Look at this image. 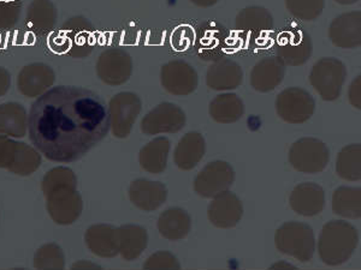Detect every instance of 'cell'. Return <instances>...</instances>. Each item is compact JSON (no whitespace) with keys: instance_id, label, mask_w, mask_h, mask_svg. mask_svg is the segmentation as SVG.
<instances>
[{"instance_id":"cell-1","label":"cell","mask_w":361,"mask_h":270,"mask_svg":"<svg viewBox=\"0 0 361 270\" xmlns=\"http://www.w3.org/2000/svg\"><path fill=\"white\" fill-rule=\"evenodd\" d=\"M28 129L34 146L47 159L73 162L106 137V103L93 90L54 86L32 105Z\"/></svg>"},{"instance_id":"cell-2","label":"cell","mask_w":361,"mask_h":270,"mask_svg":"<svg viewBox=\"0 0 361 270\" xmlns=\"http://www.w3.org/2000/svg\"><path fill=\"white\" fill-rule=\"evenodd\" d=\"M359 244V234L353 225L345 221L325 224L318 240L319 257L325 264L336 266L352 257Z\"/></svg>"},{"instance_id":"cell-3","label":"cell","mask_w":361,"mask_h":270,"mask_svg":"<svg viewBox=\"0 0 361 270\" xmlns=\"http://www.w3.org/2000/svg\"><path fill=\"white\" fill-rule=\"evenodd\" d=\"M279 252L292 256L300 262H310L316 251V238L311 226L289 221L281 226L275 234Z\"/></svg>"},{"instance_id":"cell-4","label":"cell","mask_w":361,"mask_h":270,"mask_svg":"<svg viewBox=\"0 0 361 270\" xmlns=\"http://www.w3.org/2000/svg\"><path fill=\"white\" fill-rule=\"evenodd\" d=\"M347 69L337 58H322L313 65L310 83L324 101H335L340 98L345 86Z\"/></svg>"},{"instance_id":"cell-5","label":"cell","mask_w":361,"mask_h":270,"mask_svg":"<svg viewBox=\"0 0 361 270\" xmlns=\"http://www.w3.org/2000/svg\"><path fill=\"white\" fill-rule=\"evenodd\" d=\"M288 158L298 172L316 174L323 172L328 166L330 152L328 146L320 139L304 137L293 144Z\"/></svg>"},{"instance_id":"cell-6","label":"cell","mask_w":361,"mask_h":270,"mask_svg":"<svg viewBox=\"0 0 361 270\" xmlns=\"http://www.w3.org/2000/svg\"><path fill=\"white\" fill-rule=\"evenodd\" d=\"M316 101L307 90L292 86L279 93L276 98V112L288 124L300 125L312 118Z\"/></svg>"},{"instance_id":"cell-7","label":"cell","mask_w":361,"mask_h":270,"mask_svg":"<svg viewBox=\"0 0 361 270\" xmlns=\"http://www.w3.org/2000/svg\"><path fill=\"white\" fill-rule=\"evenodd\" d=\"M141 100L134 93H119L109 105V122L112 134L124 139L132 131L133 125L141 112Z\"/></svg>"},{"instance_id":"cell-8","label":"cell","mask_w":361,"mask_h":270,"mask_svg":"<svg viewBox=\"0 0 361 270\" xmlns=\"http://www.w3.org/2000/svg\"><path fill=\"white\" fill-rule=\"evenodd\" d=\"M185 111L180 106L160 103L141 120V131L147 136L176 134L185 127Z\"/></svg>"},{"instance_id":"cell-9","label":"cell","mask_w":361,"mask_h":270,"mask_svg":"<svg viewBox=\"0 0 361 270\" xmlns=\"http://www.w3.org/2000/svg\"><path fill=\"white\" fill-rule=\"evenodd\" d=\"M234 168L226 161H214L206 165L194 180V191L204 198H214L228 191L234 184Z\"/></svg>"},{"instance_id":"cell-10","label":"cell","mask_w":361,"mask_h":270,"mask_svg":"<svg viewBox=\"0 0 361 270\" xmlns=\"http://www.w3.org/2000/svg\"><path fill=\"white\" fill-rule=\"evenodd\" d=\"M160 82L169 94L188 96L197 90L199 78L190 64L183 60H173L161 66Z\"/></svg>"},{"instance_id":"cell-11","label":"cell","mask_w":361,"mask_h":270,"mask_svg":"<svg viewBox=\"0 0 361 270\" xmlns=\"http://www.w3.org/2000/svg\"><path fill=\"white\" fill-rule=\"evenodd\" d=\"M312 51V39L305 30L289 29L277 37V54L286 65H304Z\"/></svg>"},{"instance_id":"cell-12","label":"cell","mask_w":361,"mask_h":270,"mask_svg":"<svg viewBox=\"0 0 361 270\" xmlns=\"http://www.w3.org/2000/svg\"><path fill=\"white\" fill-rule=\"evenodd\" d=\"M207 217L217 229H233L243 219V202L229 190L224 191L214 197L207 209Z\"/></svg>"},{"instance_id":"cell-13","label":"cell","mask_w":361,"mask_h":270,"mask_svg":"<svg viewBox=\"0 0 361 270\" xmlns=\"http://www.w3.org/2000/svg\"><path fill=\"white\" fill-rule=\"evenodd\" d=\"M132 72V58L122 49H109L100 56L98 74L107 84H123L130 78Z\"/></svg>"},{"instance_id":"cell-14","label":"cell","mask_w":361,"mask_h":270,"mask_svg":"<svg viewBox=\"0 0 361 270\" xmlns=\"http://www.w3.org/2000/svg\"><path fill=\"white\" fill-rule=\"evenodd\" d=\"M329 39L338 49H359L361 45L360 11L336 17L329 27Z\"/></svg>"},{"instance_id":"cell-15","label":"cell","mask_w":361,"mask_h":270,"mask_svg":"<svg viewBox=\"0 0 361 270\" xmlns=\"http://www.w3.org/2000/svg\"><path fill=\"white\" fill-rule=\"evenodd\" d=\"M286 76V64L279 57L264 58L250 72V86L259 93L275 90Z\"/></svg>"},{"instance_id":"cell-16","label":"cell","mask_w":361,"mask_h":270,"mask_svg":"<svg viewBox=\"0 0 361 270\" xmlns=\"http://www.w3.org/2000/svg\"><path fill=\"white\" fill-rule=\"evenodd\" d=\"M129 197L133 205L144 212H154L164 205L168 198V190L159 181L137 179L129 188Z\"/></svg>"},{"instance_id":"cell-17","label":"cell","mask_w":361,"mask_h":270,"mask_svg":"<svg viewBox=\"0 0 361 270\" xmlns=\"http://www.w3.org/2000/svg\"><path fill=\"white\" fill-rule=\"evenodd\" d=\"M289 205L296 214L302 217L318 215L324 209V190L320 185L310 181L299 184L289 197Z\"/></svg>"},{"instance_id":"cell-18","label":"cell","mask_w":361,"mask_h":270,"mask_svg":"<svg viewBox=\"0 0 361 270\" xmlns=\"http://www.w3.org/2000/svg\"><path fill=\"white\" fill-rule=\"evenodd\" d=\"M243 71L238 63L231 59H222L209 65L206 74V84L212 90L229 91L241 86Z\"/></svg>"},{"instance_id":"cell-19","label":"cell","mask_w":361,"mask_h":270,"mask_svg":"<svg viewBox=\"0 0 361 270\" xmlns=\"http://www.w3.org/2000/svg\"><path fill=\"white\" fill-rule=\"evenodd\" d=\"M205 139L199 132H188L180 139L173 153V161L182 171L197 167L205 155Z\"/></svg>"},{"instance_id":"cell-20","label":"cell","mask_w":361,"mask_h":270,"mask_svg":"<svg viewBox=\"0 0 361 270\" xmlns=\"http://www.w3.org/2000/svg\"><path fill=\"white\" fill-rule=\"evenodd\" d=\"M157 227L160 236L171 242H178L185 239L192 229V217L185 209L169 208L160 214Z\"/></svg>"},{"instance_id":"cell-21","label":"cell","mask_w":361,"mask_h":270,"mask_svg":"<svg viewBox=\"0 0 361 270\" xmlns=\"http://www.w3.org/2000/svg\"><path fill=\"white\" fill-rule=\"evenodd\" d=\"M235 27L243 33L259 37L274 28V17L263 6H248L238 13Z\"/></svg>"},{"instance_id":"cell-22","label":"cell","mask_w":361,"mask_h":270,"mask_svg":"<svg viewBox=\"0 0 361 270\" xmlns=\"http://www.w3.org/2000/svg\"><path fill=\"white\" fill-rule=\"evenodd\" d=\"M171 143L166 137H156L149 143L146 144L140 152V166L145 171L152 174L164 172L168 166L169 153Z\"/></svg>"},{"instance_id":"cell-23","label":"cell","mask_w":361,"mask_h":270,"mask_svg":"<svg viewBox=\"0 0 361 270\" xmlns=\"http://www.w3.org/2000/svg\"><path fill=\"white\" fill-rule=\"evenodd\" d=\"M209 115L218 124H233L243 118L245 105L241 98L234 93L216 96L209 103Z\"/></svg>"},{"instance_id":"cell-24","label":"cell","mask_w":361,"mask_h":270,"mask_svg":"<svg viewBox=\"0 0 361 270\" xmlns=\"http://www.w3.org/2000/svg\"><path fill=\"white\" fill-rule=\"evenodd\" d=\"M119 252L127 261L139 257L147 248V231L141 226L128 225L118 229Z\"/></svg>"},{"instance_id":"cell-25","label":"cell","mask_w":361,"mask_h":270,"mask_svg":"<svg viewBox=\"0 0 361 270\" xmlns=\"http://www.w3.org/2000/svg\"><path fill=\"white\" fill-rule=\"evenodd\" d=\"M334 213L345 219L357 220L361 217V188L341 186L333 195Z\"/></svg>"},{"instance_id":"cell-26","label":"cell","mask_w":361,"mask_h":270,"mask_svg":"<svg viewBox=\"0 0 361 270\" xmlns=\"http://www.w3.org/2000/svg\"><path fill=\"white\" fill-rule=\"evenodd\" d=\"M336 173L342 179L359 181L361 179V146L349 144L337 156Z\"/></svg>"},{"instance_id":"cell-27","label":"cell","mask_w":361,"mask_h":270,"mask_svg":"<svg viewBox=\"0 0 361 270\" xmlns=\"http://www.w3.org/2000/svg\"><path fill=\"white\" fill-rule=\"evenodd\" d=\"M286 6L298 20L316 21L324 10L325 0H286Z\"/></svg>"},{"instance_id":"cell-28","label":"cell","mask_w":361,"mask_h":270,"mask_svg":"<svg viewBox=\"0 0 361 270\" xmlns=\"http://www.w3.org/2000/svg\"><path fill=\"white\" fill-rule=\"evenodd\" d=\"M194 40H195V32H194L193 27L189 25H182L173 29L171 37H170V44H171L173 51L185 52L194 45Z\"/></svg>"},{"instance_id":"cell-29","label":"cell","mask_w":361,"mask_h":270,"mask_svg":"<svg viewBox=\"0 0 361 270\" xmlns=\"http://www.w3.org/2000/svg\"><path fill=\"white\" fill-rule=\"evenodd\" d=\"M144 269H180V264L176 256L168 251H158L148 258L144 264Z\"/></svg>"},{"instance_id":"cell-30","label":"cell","mask_w":361,"mask_h":270,"mask_svg":"<svg viewBox=\"0 0 361 270\" xmlns=\"http://www.w3.org/2000/svg\"><path fill=\"white\" fill-rule=\"evenodd\" d=\"M348 100L352 106L355 107L357 110L361 108V78L357 76L354 79L352 84L349 86Z\"/></svg>"},{"instance_id":"cell-31","label":"cell","mask_w":361,"mask_h":270,"mask_svg":"<svg viewBox=\"0 0 361 270\" xmlns=\"http://www.w3.org/2000/svg\"><path fill=\"white\" fill-rule=\"evenodd\" d=\"M270 269H296L295 266H293L290 263L287 262H277L270 266Z\"/></svg>"},{"instance_id":"cell-32","label":"cell","mask_w":361,"mask_h":270,"mask_svg":"<svg viewBox=\"0 0 361 270\" xmlns=\"http://www.w3.org/2000/svg\"><path fill=\"white\" fill-rule=\"evenodd\" d=\"M335 1L341 5H352L360 1V0H335Z\"/></svg>"}]
</instances>
